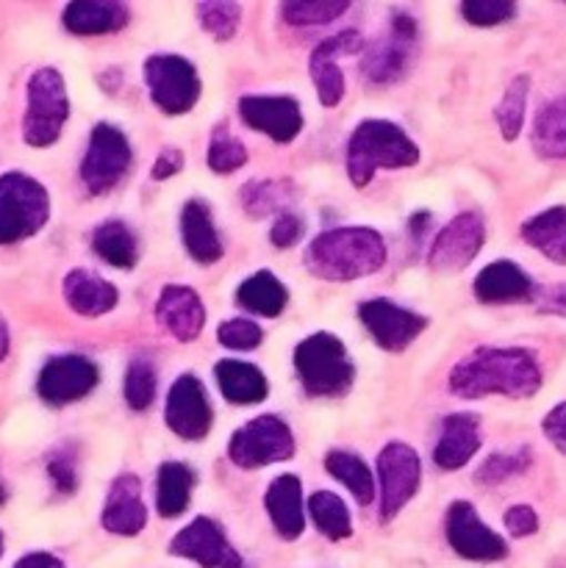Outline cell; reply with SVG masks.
<instances>
[{"label":"cell","mask_w":566,"mask_h":568,"mask_svg":"<svg viewBox=\"0 0 566 568\" xmlns=\"http://www.w3.org/2000/svg\"><path fill=\"white\" fill-rule=\"evenodd\" d=\"M0 558H3V532H0Z\"/></svg>","instance_id":"obj_54"},{"label":"cell","mask_w":566,"mask_h":568,"mask_svg":"<svg viewBox=\"0 0 566 568\" xmlns=\"http://www.w3.org/2000/svg\"><path fill=\"white\" fill-rule=\"evenodd\" d=\"M542 388V366L530 349L481 347L461 358L449 372V392L461 399H483L499 394L527 399Z\"/></svg>","instance_id":"obj_1"},{"label":"cell","mask_w":566,"mask_h":568,"mask_svg":"<svg viewBox=\"0 0 566 568\" xmlns=\"http://www.w3.org/2000/svg\"><path fill=\"white\" fill-rule=\"evenodd\" d=\"M131 166V144L120 128L100 122L92 128L87 155L81 161V181L89 194H103L120 183Z\"/></svg>","instance_id":"obj_9"},{"label":"cell","mask_w":566,"mask_h":568,"mask_svg":"<svg viewBox=\"0 0 566 568\" xmlns=\"http://www.w3.org/2000/svg\"><path fill=\"white\" fill-rule=\"evenodd\" d=\"M358 316L372 342L388 353H403L414 338H420V333L427 325L425 316L414 314L403 305L388 303V300H366L358 305Z\"/></svg>","instance_id":"obj_16"},{"label":"cell","mask_w":566,"mask_h":568,"mask_svg":"<svg viewBox=\"0 0 566 568\" xmlns=\"http://www.w3.org/2000/svg\"><path fill=\"white\" fill-rule=\"evenodd\" d=\"M303 231H305V225H303V220H300V216L281 214L275 220V225H272L270 239H272V244H275V247H281V250L283 247H294V244L303 239Z\"/></svg>","instance_id":"obj_47"},{"label":"cell","mask_w":566,"mask_h":568,"mask_svg":"<svg viewBox=\"0 0 566 568\" xmlns=\"http://www.w3.org/2000/svg\"><path fill=\"white\" fill-rule=\"evenodd\" d=\"M303 264L320 281H358L386 264V244L372 227H333L311 239Z\"/></svg>","instance_id":"obj_2"},{"label":"cell","mask_w":566,"mask_h":568,"mask_svg":"<svg viewBox=\"0 0 566 568\" xmlns=\"http://www.w3.org/2000/svg\"><path fill=\"white\" fill-rule=\"evenodd\" d=\"M181 236L186 244V253L198 264H216L222 258V242L216 233L211 211L203 200H189L181 211Z\"/></svg>","instance_id":"obj_26"},{"label":"cell","mask_w":566,"mask_h":568,"mask_svg":"<svg viewBox=\"0 0 566 568\" xmlns=\"http://www.w3.org/2000/svg\"><path fill=\"white\" fill-rule=\"evenodd\" d=\"M214 377L222 397L231 405H255L266 397V392H270L264 372L253 364H244V361H220V364L214 366Z\"/></svg>","instance_id":"obj_28"},{"label":"cell","mask_w":566,"mask_h":568,"mask_svg":"<svg viewBox=\"0 0 566 568\" xmlns=\"http://www.w3.org/2000/svg\"><path fill=\"white\" fill-rule=\"evenodd\" d=\"M48 475L61 494L75 491V486H78L75 464H72V458L67 453H55L53 458L48 460Z\"/></svg>","instance_id":"obj_46"},{"label":"cell","mask_w":566,"mask_h":568,"mask_svg":"<svg viewBox=\"0 0 566 568\" xmlns=\"http://www.w3.org/2000/svg\"><path fill=\"white\" fill-rule=\"evenodd\" d=\"M247 164V150L239 142L236 136L225 131V128H216L214 136L209 144V166L216 175H231V172L242 170Z\"/></svg>","instance_id":"obj_40"},{"label":"cell","mask_w":566,"mask_h":568,"mask_svg":"<svg viewBox=\"0 0 566 568\" xmlns=\"http://www.w3.org/2000/svg\"><path fill=\"white\" fill-rule=\"evenodd\" d=\"M216 342L228 349H242V353H247V349H255L264 342V333L250 320H228L216 331Z\"/></svg>","instance_id":"obj_43"},{"label":"cell","mask_w":566,"mask_h":568,"mask_svg":"<svg viewBox=\"0 0 566 568\" xmlns=\"http://www.w3.org/2000/svg\"><path fill=\"white\" fill-rule=\"evenodd\" d=\"M325 471L331 477H336L358 505H370L375 499V477L372 469L353 453H344V449H333L325 455Z\"/></svg>","instance_id":"obj_33"},{"label":"cell","mask_w":566,"mask_h":568,"mask_svg":"<svg viewBox=\"0 0 566 568\" xmlns=\"http://www.w3.org/2000/svg\"><path fill=\"white\" fill-rule=\"evenodd\" d=\"M522 239L544 258L566 264V205H553L522 225Z\"/></svg>","instance_id":"obj_29"},{"label":"cell","mask_w":566,"mask_h":568,"mask_svg":"<svg viewBox=\"0 0 566 568\" xmlns=\"http://www.w3.org/2000/svg\"><path fill=\"white\" fill-rule=\"evenodd\" d=\"M483 239H486V225H483L481 214L466 211V214L453 216V220L438 231V236L433 239L431 253H427V264L438 272L464 270V266L472 264V258L481 253Z\"/></svg>","instance_id":"obj_14"},{"label":"cell","mask_w":566,"mask_h":568,"mask_svg":"<svg viewBox=\"0 0 566 568\" xmlns=\"http://www.w3.org/2000/svg\"><path fill=\"white\" fill-rule=\"evenodd\" d=\"M461 14L469 26L492 28L514 17V3L508 0H466L461 3Z\"/></svg>","instance_id":"obj_42"},{"label":"cell","mask_w":566,"mask_h":568,"mask_svg":"<svg viewBox=\"0 0 566 568\" xmlns=\"http://www.w3.org/2000/svg\"><path fill=\"white\" fill-rule=\"evenodd\" d=\"M61 292H64L67 305L81 316L109 314V311L117 308V300H120V294L109 281L87 270H72L61 283Z\"/></svg>","instance_id":"obj_27"},{"label":"cell","mask_w":566,"mask_h":568,"mask_svg":"<svg viewBox=\"0 0 566 568\" xmlns=\"http://www.w3.org/2000/svg\"><path fill=\"white\" fill-rule=\"evenodd\" d=\"M444 532H447L449 547L455 555L477 564H494L508 555V544L499 538L492 527L477 519V510L472 503H453L444 519Z\"/></svg>","instance_id":"obj_11"},{"label":"cell","mask_w":566,"mask_h":568,"mask_svg":"<svg viewBox=\"0 0 566 568\" xmlns=\"http://www.w3.org/2000/svg\"><path fill=\"white\" fill-rule=\"evenodd\" d=\"M170 555L203 568H242V555L228 544L216 521L198 516L170 541Z\"/></svg>","instance_id":"obj_15"},{"label":"cell","mask_w":566,"mask_h":568,"mask_svg":"<svg viewBox=\"0 0 566 568\" xmlns=\"http://www.w3.org/2000/svg\"><path fill=\"white\" fill-rule=\"evenodd\" d=\"M200 26L216 39V42H228L236 33L239 22H242V6L228 3V0H214V3L198 6Z\"/></svg>","instance_id":"obj_39"},{"label":"cell","mask_w":566,"mask_h":568,"mask_svg":"<svg viewBox=\"0 0 566 568\" xmlns=\"http://www.w3.org/2000/svg\"><path fill=\"white\" fill-rule=\"evenodd\" d=\"M159 491H155V510L161 519H175L189 508L194 486V471L186 464H161Z\"/></svg>","instance_id":"obj_31"},{"label":"cell","mask_w":566,"mask_h":568,"mask_svg":"<svg viewBox=\"0 0 566 568\" xmlns=\"http://www.w3.org/2000/svg\"><path fill=\"white\" fill-rule=\"evenodd\" d=\"M92 247L105 264H111L114 270H133L139 258V244L137 233L120 220L103 222V225L94 231Z\"/></svg>","instance_id":"obj_32"},{"label":"cell","mask_w":566,"mask_h":568,"mask_svg":"<svg viewBox=\"0 0 566 568\" xmlns=\"http://www.w3.org/2000/svg\"><path fill=\"white\" fill-rule=\"evenodd\" d=\"M416 42V26L408 14H394L392 31L377 42L366 44L364 61H361V72L370 83H392L405 72L411 59V50Z\"/></svg>","instance_id":"obj_12"},{"label":"cell","mask_w":566,"mask_h":568,"mask_svg":"<svg viewBox=\"0 0 566 568\" xmlns=\"http://www.w3.org/2000/svg\"><path fill=\"white\" fill-rule=\"evenodd\" d=\"M166 427L186 442H198L211 430V403L203 383L194 375H181L166 394Z\"/></svg>","instance_id":"obj_17"},{"label":"cell","mask_w":566,"mask_h":568,"mask_svg":"<svg viewBox=\"0 0 566 568\" xmlns=\"http://www.w3.org/2000/svg\"><path fill=\"white\" fill-rule=\"evenodd\" d=\"M125 403L131 410H148L155 399V369L150 361L133 358L125 369Z\"/></svg>","instance_id":"obj_38"},{"label":"cell","mask_w":566,"mask_h":568,"mask_svg":"<svg viewBox=\"0 0 566 568\" xmlns=\"http://www.w3.org/2000/svg\"><path fill=\"white\" fill-rule=\"evenodd\" d=\"M155 320L175 342H194L205 325L203 300L189 286H164L155 303Z\"/></svg>","instance_id":"obj_21"},{"label":"cell","mask_w":566,"mask_h":568,"mask_svg":"<svg viewBox=\"0 0 566 568\" xmlns=\"http://www.w3.org/2000/svg\"><path fill=\"white\" fill-rule=\"evenodd\" d=\"M100 525L105 527L114 536H139L148 525V508L142 503V486H139V477L133 475H120L111 483L109 494H105L103 516H100Z\"/></svg>","instance_id":"obj_20"},{"label":"cell","mask_w":566,"mask_h":568,"mask_svg":"<svg viewBox=\"0 0 566 568\" xmlns=\"http://www.w3.org/2000/svg\"><path fill=\"white\" fill-rule=\"evenodd\" d=\"M9 355V327H6V320L0 316V361Z\"/></svg>","instance_id":"obj_52"},{"label":"cell","mask_w":566,"mask_h":568,"mask_svg":"<svg viewBox=\"0 0 566 568\" xmlns=\"http://www.w3.org/2000/svg\"><path fill=\"white\" fill-rule=\"evenodd\" d=\"M144 83L150 100L164 114H186L200 98V78L183 55H150L144 61Z\"/></svg>","instance_id":"obj_8"},{"label":"cell","mask_w":566,"mask_h":568,"mask_svg":"<svg viewBox=\"0 0 566 568\" xmlns=\"http://www.w3.org/2000/svg\"><path fill=\"white\" fill-rule=\"evenodd\" d=\"M100 381L98 366L83 355H59L42 366L37 381L39 397L48 405H72L87 397Z\"/></svg>","instance_id":"obj_13"},{"label":"cell","mask_w":566,"mask_h":568,"mask_svg":"<svg viewBox=\"0 0 566 568\" xmlns=\"http://www.w3.org/2000/svg\"><path fill=\"white\" fill-rule=\"evenodd\" d=\"M527 89H530V78L516 75L514 81L505 89L503 100L497 103V125L499 133H503L505 142H514L522 133V125H525V109H527Z\"/></svg>","instance_id":"obj_36"},{"label":"cell","mask_w":566,"mask_h":568,"mask_svg":"<svg viewBox=\"0 0 566 568\" xmlns=\"http://www.w3.org/2000/svg\"><path fill=\"white\" fill-rule=\"evenodd\" d=\"M477 449H481V419L475 414H449L442 422V436L433 449V460L442 469L455 471L469 464Z\"/></svg>","instance_id":"obj_22"},{"label":"cell","mask_w":566,"mask_h":568,"mask_svg":"<svg viewBox=\"0 0 566 568\" xmlns=\"http://www.w3.org/2000/svg\"><path fill=\"white\" fill-rule=\"evenodd\" d=\"M530 466V455L527 453H497L492 458H486V464L477 469L475 480L483 483V486H499L508 477L519 475Z\"/></svg>","instance_id":"obj_41"},{"label":"cell","mask_w":566,"mask_h":568,"mask_svg":"<svg viewBox=\"0 0 566 568\" xmlns=\"http://www.w3.org/2000/svg\"><path fill=\"white\" fill-rule=\"evenodd\" d=\"M48 189L26 172L0 175V247L31 239L48 225Z\"/></svg>","instance_id":"obj_5"},{"label":"cell","mask_w":566,"mask_h":568,"mask_svg":"<svg viewBox=\"0 0 566 568\" xmlns=\"http://www.w3.org/2000/svg\"><path fill=\"white\" fill-rule=\"evenodd\" d=\"M14 568H64L55 555H48V552H31L26 555V558H20L14 564Z\"/></svg>","instance_id":"obj_51"},{"label":"cell","mask_w":566,"mask_h":568,"mask_svg":"<svg viewBox=\"0 0 566 568\" xmlns=\"http://www.w3.org/2000/svg\"><path fill=\"white\" fill-rule=\"evenodd\" d=\"M542 430L547 436V442L558 449L560 455H566V403L555 405L542 422Z\"/></svg>","instance_id":"obj_49"},{"label":"cell","mask_w":566,"mask_h":568,"mask_svg":"<svg viewBox=\"0 0 566 568\" xmlns=\"http://www.w3.org/2000/svg\"><path fill=\"white\" fill-rule=\"evenodd\" d=\"M264 508L277 536L286 538V541H294L305 530L303 486L294 475H281L270 483L264 494Z\"/></svg>","instance_id":"obj_23"},{"label":"cell","mask_w":566,"mask_h":568,"mask_svg":"<svg viewBox=\"0 0 566 568\" xmlns=\"http://www.w3.org/2000/svg\"><path fill=\"white\" fill-rule=\"evenodd\" d=\"M294 369L311 397H338L355 381L347 349L331 333H314L294 349Z\"/></svg>","instance_id":"obj_4"},{"label":"cell","mask_w":566,"mask_h":568,"mask_svg":"<svg viewBox=\"0 0 566 568\" xmlns=\"http://www.w3.org/2000/svg\"><path fill=\"white\" fill-rule=\"evenodd\" d=\"M533 303L542 314L566 316V283H555V286H544L533 292Z\"/></svg>","instance_id":"obj_48"},{"label":"cell","mask_w":566,"mask_h":568,"mask_svg":"<svg viewBox=\"0 0 566 568\" xmlns=\"http://www.w3.org/2000/svg\"><path fill=\"white\" fill-rule=\"evenodd\" d=\"M533 292H536L533 281L514 261H494L475 277V297L488 305L533 300Z\"/></svg>","instance_id":"obj_24"},{"label":"cell","mask_w":566,"mask_h":568,"mask_svg":"<svg viewBox=\"0 0 566 568\" xmlns=\"http://www.w3.org/2000/svg\"><path fill=\"white\" fill-rule=\"evenodd\" d=\"M309 516L316 525V530L331 541H344L353 536V521H350V510L336 494L316 491L309 497Z\"/></svg>","instance_id":"obj_35"},{"label":"cell","mask_w":566,"mask_h":568,"mask_svg":"<svg viewBox=\"0 0 566 568\" xmlns=\"http://www.w3.org/2000/svg\"><path fill=\"white\" fill-rule=\"evenodd\" d=\"M67 116H70V100H67L64 78L53 67H42L28 81L22 139L31 148H50L59 142Z\"/></svg>","instance_id":"obj_6"},{"label":"cell","mask_w":566,"mask_h":568,"mask_svg":"<svg viewBox=\"0 0 566 568\" xmlns=\"http://www.w3.org/2000/svg\"><path fill=\"white\" fill-rule=\"evenodd\" d=\"M377 483H381V519L392 521L420 491V455L408 444L388 442L377 455Z\"/></svg>","instance_id":"obj_10"},{"label":"cell","mask_w":566,"mask_h":568,"mask_svg":"<svg viewBox=\"0 0 566 568\" xmlns=\"http://www.w3.org/2000/svg\"><path fill=\"white\" fill-rule=\"evenodd\" d=\"M294 455V436L289 425L277 416H255L239 427L228 444V458L239 469H261V466L281 464Z\"/></svg>","instance_id":"obj_7"},{"label":"cell","mask_w":566,"mask_h":568,"mask_svg":"<svg viewBox=\"0 0 566 568\" xmlns=\"http://www.w3.org/2000/svg\"><path fill=\"white\" fill-rule=\"evenodd\" d=\"M6 503V488H3V483H0V505Z\"/></svg>","instance_id":"obj_53"},{"label":"cell","mask_w":566,"mask_h":568,"mask_svg":"<svg viewBox=\"0 0 566 568\" xmlns=\"http://www.w3.org/2000/svg\"><path fill=\"white\" fill-rule=\"evenodd\" d=\"M286 286L272 272H255L236 288V303L250 314L266 316V320H275L286 308Z\"/></svg>","instance_id":"obj_30"},{"label":"cell","mask_w":566,"mask_h":568,"mask_svg":"<svg viewBox=\"0 0 566 568\" xmlns=\"http://www.w3.org/2000/svg\"><path fill=\"white\" fill-rule=\"evenodd\" d=\"M503 521L505 530L514 538H527L538 530V516L530 505H514V508H508V514L503 516Z\"/></svg>","instance_id":"obj_45"},{"label":"cell","mask_w":566,"mask_h":568,"mask_svg":"<svg viewBox=\"0 0 566 568\" xmlns=\"http://www.w3.org/2000/svg\"><path fill=\"white\" fill-rule=\"evenodd\" d=\"M239 116L253 131L266 133L272 142H292L303 131V111L294 98H272V94H247L239 100Z\"/></svg>","instance_id":"obj_19"},{"label":"cell","mask_w":566,"mask_h":568,"mask_svg":"<svg viewBox=\"0 0 566 568\" xmlns=\"http://www.w3.org/2000/svg\"><path fill=\"white\" fill-rule=\"evenodd\" d=\"M128 6L117 0H75L64 9V28L78 37H98V33H114L125 28Z\"/></svg>","instance_id":"obj_25"},{"label":"cell","mask_w":566,"mask_h":568,"mask_svg":"<svg viewBox=\"0 0 566 568\" xmlns=\"http://www.w3.org/2000/svg\"><path fill=\"white\" fill-rule=\"evenodd\" d=\"M244 205H247L250 214L261 216V214H270L275 211L277 205H283V197L277 194V186L270 181H255L244 189Z\"/></svg>","instance_id":"obj_44"},{"label":"cell","mask_w":566,"mask_h":568,"mask_svg":"<svg viewBox=\"0 0 566 568\" xmlns=\"http://www.w3.org/2000/svg\"><path fill=\"white\" fill-rule=\"evenodd\" d=\"M347 9V0H292L281 6V17L289 26H325Z\"/></svg>","instance_id":"obj_37"},{"label":"cell","mask_w":566,"mask_h":568,"mask_svg":"<svg viewBox=\"0 0 566 568\" xmlns=\"http://www.w3.org/2000/svg\"><path fill=\"white\" fill-rule=\"evenodd\" d=\"M533 148L544 159H566V98L544 105L533 122Z\"/></svg>","instance_id":"obj_34"},{"label":"cell","mask_w":566,"mask_h":568,"mask_svg":"<svg viewBox=\"0 0 566 568\" xmlns=\"http://www.w3.org/2000/svg\"><path fill=\"white\" fill-rule=\"evenodd\" d=\"M361 50H364V39H361L358 31H342L311 50L309 55L311 81H314L316 94H320V103L325 105V109H333V105L342 103L344 98V72L342 67L336 64V59L361 53Z\"/></svg>","instance_id":"obj_18"},{"label":"cell","mask_w":566,"mask_h":568,"mask_svg":"<svg viewBox=\"0 0 566 568\" xmlns=\"http://www.w3.org/2000/svg\"><path fill=\"white\" fill-rule=\"evenodd\" d=\"M414 139L388 120H364L347 142V175L353 186H366L377 170H405L420 164Z\"/></svg>","instance_id":"obj_3"},{"label":"cell","mask_w":566,"mask_h":568,"mask_svg":"<svg viewBox=\"0 0 566 568\" xmlns=\"http://www.w3.org/2000/svg\"><path fill=\"white\" fill-rule=\"evenodd\" d=\"M183 170V153L178 148H164L155 155L153 166H150V175L153 181H166V178H175V172Z\"/></svg>","instance_id":"obj_50"}]
</instances>
